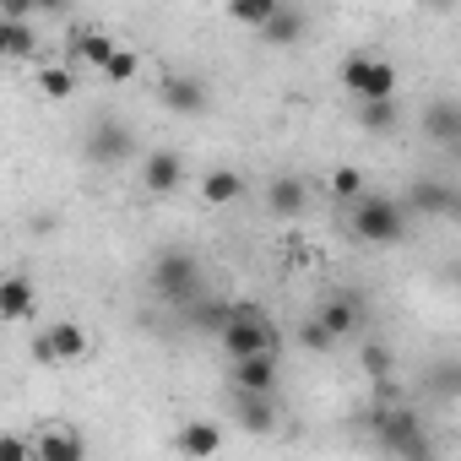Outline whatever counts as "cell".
<instances>
[{"instance_id": "obj_1", "label": "cell", "mask_w": 461, "mask_h": 461, "mask_svg": "<svg viewBox=\"0 0 461 461\" xmlns=\"http://www.w3.org/2000/svg\"><path fill=\"white\" fill-rule=\"evenodd\" d=\"M348 228H353V240H364V245H402V234H407V206L396 195L364 190L353 201V212H348Z\"/></svg>"}, {"instance_id": "obj_2", "label": "cell", "mask_w": 461, "mask_h": 461, "mask_svg": "<svg viewBox=\"0 0 461 461\" xmlns=\"http://www.w3.org/2000/svg\"><path fill=\"white\" fill-rule=\"evenodd\" d=\"M217 342H222L228 358H250V353L277 348V326H272V315H261V310H234V315L222 321Z\"/></svg>"}, {"instance_id": "obj_3", "label": "cell", "mask_w": 461, "mask_h": 461, "mask_svg": "<svg viewBox=\"0 0 461 461\" xmlns=\"http://www.w3.org/2000/svg\"><path fill=\"white\" fill-rule=\"evenodd\" d=\"M152 294L168 299V304H190L201 294V267L190 250H163L158 267H152Z\"/></svg>"}, {"instance_id": "obj_4", "label": "cell", "mask_w": 461, "mask_h": 461, "mask_svg": "<svg viewBox=\"0 0 461 461\" xmlns=\"http://www.w3.org/2000/svg\"><path fill=\"white\" fill-rule=\"evenodd\" d=\"M342 87L364 104V98H396V66L380 60V55H348L342 60Z\"/></svg>"}, {"instance_id": "obj_5", "label": "cell", "mask_w": 461, "mask_h": 461, "mask_svg": "<svg viewBox=\"0 0 461 461\" xmlns=\"http://www.w3.org/2000/svg\"><path fill=\"white\" fill-rule=\"evenodd\" d=\"M33 353H39L44 364H77V358L93 353V331L77 326V321H55L44 337H33Z\"/></svg>"}, {"instance_id": "obj_6", "label": "cell", "mask_w": 461, "mask_h": 461, "mask_svg": "<svg viewBox=\"0 0 461 461\" xmlns=\"http://www.w3.org/2000/svg\"><path fill=\"white\" fill-rule=\"evenodd\" d=\"M131 147H136V136L120 125V120H98L93 131H87V158L93 163H120V158H131Z\"/></svg>"}, {"instance_id": "obj_7", "label": "cell", "mask_w": 461, "mask_h": 461, "mask_svg": "<svg viewBox=\"0 0 461 461\" xmlns=\"http://www.w3.org/2000/svg\"><path fill=\"white\" fill-rule=\"evenodd\" d=\"M179 179H185L179 152L158 147V152H147V158H141V185H147V195H174V190H179Z\"/></svg>"}, {"instance_id": "obj_8", "label": "cell", "mask_w": 461, "mask_h": 461, "mask_svg": "<svg viewBox=\"0 0 461 461\" xmlns=\"http://www.w3.org/2000/svg\"><path fill=\"white\" fill-rule=\"evenodd\" d=\"M163 104L174 109V114H206V87L195 82V77H185V71H168L163 77Z\"/></svg>"}, {"instance_id": "obj_9", "label": "cell", "mask_w": 461, "mask_h": 461, "mask_svg": "<svg viewBox=\"0 0 461 461\" xmlns=\"http://www.w3.org/2000/svg\"><path fill=\"white\" fill-rule=\"evenodd\" d=\"M277 385V348L234 358V391H272Z\"/></svg>"}, {"instance_id": "obj_10", "label": "cell", "mask_w": 461, "mask_h": 461, "mask_svg": "<svg viewBox=\"0 0 461 461\" xmlns=\"http://www.w3.org/2000/svg\"><path fill=\"white\" fill-rule=\"evenodd\" d=\"M82 434L77 429H66V423H50V429H39V439H33V456L39 461H82Z\"/></svg>"}, {"instance_id": "obj_11", "label": "cell", "mask_w": 461, "mask_h": 461, "mask_svg": "<svg viewBox=\"0 0 461 461\" xmlns=\"http://www.w3.org/2000/svg\"><path fill=\"white\" fill-rule=\"evenodd\" d=\"M71 60L87 66V71H104V66L114 60V39H109L104 28H77V33H71Z\"/></svg>"}, {"instance_id": "obj_12", "label": "cell", "mask_w": 461, "mask_h": 461, "mask_svg": "<svg viewBox=\"0 0 461 461\" xmlns=\"http://www.w3.org/2000/svg\"><path fill=\"white\" fill-rule=\"evenodd\" d=\"M33 283L23 277V272H12L6 283H0V321H6V326H23L28 315H33Z\"/></svg>"}, {"instance_id": "obj_13", "label": "cell", "mask_w": 461, "mask_h": 461, "mask_svg": "<svg viewBox=\"0 0 461 461\" xmlns=\"http://www.w3.org/2000/svg\"><path fill=\"white\" fill-rule=\"evenodd\" d=\"M304 201H310V185L299 174H283V179L267 185V212H277V217H299Z\"/></svg>"}, {"instance_id": "obj_14", "label": "cell", "mask_w": 461, "mask_h": 461, "mask_svg": "<svg viewBox=\"0 0 461 461\" xmlns=\"http://www.w3.org/2000/svg\"><path fill=\"white\" fill-rule=\"evenodd\" d=\"M174 450H179V456H217V450H222V429H217V423L190 418V423H179Z\"/></svg>"}, {"instance_id": "obj_15", "label": "cell", "mask_w": 461, "mask_h": 461, "mask_svg": "<svg viewBox=\"0 0 461 461\" xmlns=\"http://www.w3.org/2000/svg\"><path fill=\"white\" fill-rule=\"evenodd\" d=\"M288 6V0H222V12H228V23H240V28H267L277 12Z\"/></svg>"}, {"instance_id": "obj_16", "label": "cell", "mask_w": 461, "mask_h": 461, "mask_svg": "<svg viewBox=\"0 0 461 461\" xmlns=\"http://www.w3.org/2000/svg\"><path fill=\"white\" fill-rule=\"evenodd\" d=\"M245 195V179L234 174V168H212L206 179H201V201L206 206H234Z\"/></svg>"}, {"instance_id": "obj_17", "label": "cell", "mask_w": 461, "mask_h": 461, "mask_svg": "<svg viewBox=\"0 0 461 461\" xmlns=\"http://www.w3.org/2000/svg\"><path fill=\"white\" fill-rule=\"evenodd\" d=\"M304 39V12H294V6H283L267 28H261V44H272V50H288V44H299Z\"/></svg>"}, {"instance_id": "obj_18", "label": "cell", "mask_w": 461, "mask_h": 461, "mask_svg": "<svg viewBox=\"0 0 461 461\" xmlns=\"http://www.w3.org/2000/svg\"><path fill=\"white\" fill-rule=\"evenodd\" d=\"M423 136H434V141H456V136H461V104H429V114H423Z\"/></svg>"}, {"instance_id": "obj_19", "label": "cell", "mask_w": 461, "mask_h": 461, "mask_svg": "<svg viewBox=\"0 0 461 461\" xmlns=\"http://www.w3.org/2000/svg\"><path fill=\"white\" fill-rule=\"evenodd\" d=\"M321 321L337 331V337H348V331H358L364 326V310H358V299H348V294H337L326 310H321Z\"/></svg>"}, {"instance_id": "obj_20", "label": "cell", "mask_w": 461, "mask_h": 461, "mask_svg": "<svg viewBox=\"0 0 461 461\" xmlns=\"http://www.w3.org/2000/svg\"><path fill=\"white\" fill-rule=\"evenodd\" d=\"M272 391H240V423L245 429H272Z\"/></svg>"}, {"instance_id": "obj_21", "label": "cell", "mask_w": 461, "mask_h": 461, "mask_svg": "<svg viewBox=\"0 0 461 461\" xmlns=\"http://www.w3.org/2000/svg\"><path fill=\"white\" fill-rule=\"evenodd\" d=\"M380 434H385V445H391V450H407V456H418V450H423V439L412 434V418H407V412H385Z\"/></svg>"}, {"instance_id": "obj_22", "label": "cell", "mask_w": 461, "mask_h": 461, "mask_svg": "<svg viewBox=\"0 0 461 461\" xmlns=\"http://www.w3.org/2000/svg\"><path fill=\"white\" fill-rule=\"evenodd\" d=\"M33 28H28V17H17V23H6V28H0V55H6V60H28L33 55Z\"/></svg>"}, {"instance_id": "obj_23", "label": "cell", "mask_w": 461, "mask_h": 461, "mask_svg": "<svg viewBox=\"0 0 461 461\" xmlns=\"http://www.w3.org/2000/svg\"><path fill=\"white\" fill-rule=\"evenodd\" d=\"M358 125L364 131H396V98H364V109H358Z\"/></svg>"}, {"instance_id": "obj_24", "label": "cell", "mask_w": 461, "mask_h": 461, "mask_svg": "<svg viewBox=\"0 0 461 461\" xmlns=\"http://www.w3.org/2000/svg\"><path fill=\"white\" fill-rule=\"evenodd\" d=\"M39 93H44L50 104H66V98L77 93V77H71L66 66H44V71H39Z\"/></svg>"}, {"instance_id": "obj_25", "label": "cell", "mask_w": 461, "mask_h": 461, "mask_svg": "<svg viewBox=\"0 0 461 461\" xmlns=\"http://www.w3.org/2000/svg\"><path fill=\"white\" fill-rule=\"evenodd\" d=\"M337 342H342V337H337V331H331V326H326V321H321V315H315V321H304V326H299V348H310V353H331V348H337Z\"/></svg>"}, {"instance_id": "obj_26", "label": "cell", "mask_w": 461, "mask_h": 461, "mask_svg": "<svg viewBox=\"0 0 461 461\" xmlns=\"http://www.w3.org/2000/svg\"><path fill=\"white\" fill-rule=\"evenodd\" d=\"M136 71H141V55H136V50H114V60H109V66H104V71H98V77H104V82H114V87H120V82H131V77H136Z\"/></svg>"}, {"instance_id": "obj_27", "label": "cell", "mask_w": 461, "mask_h": 461, "mask_svg": "<svg viewBox=\"0 0 461 461\" xmlns=\"http://www.w3.org/2000/svg\"><path fill=\"white\" fill-rule=\"evenodd\" d=\"M412 206H423V212H450V206H456V190H450V185H418V190H412Z\"/></svg>"}, {"instance_id": "obj_28", "label": "cell", "mask_w": 461, "mask_h": 461, "mask_svg": "<svg viewBox=\"0 0 461 461\" xmlns=\"http://www.w3.org/2000/svg\"><path fill=\"white\" fill-rule=\"evenodd\" d=\"M326 185H331L337 201H358V195H364V174H358V168H331Z\"/></svg>"}, {"instance_id": "obj_29", "label": "cell", "mask_w": 461, "mask_h": 461, "mask_svg": "<svg viewBox=\"0 0 461 461\" xmlns=\"http://www.w3.org/2000/svg\"><path fill=\"white\" fill-rule=\"evenodd\" d=\"M364 369H369V375H385V369H391V353H385V348H364Z\"/></svg>"}, {"instance_id": "obj_30", "label": "cell", "mask_w": 461, "mask_h": 461, "mask_svg": "<svg viewBox=\"0 0 461 461\" xmlns=\"http://www.w3.org/2000/svg\"><path fill=\"white\" fill-rule=\"evenodd\" d=\"M0 12H6V23H17V17L39 12V0H0Z\"/></svg>"}, {"instance_id": "obj_31", "label": "cell", "mask_w": 461, "mask_h": 461, "mask_svg": "<svg viewBox=\"0 0 461 461\" xmlns=\"http://www.w3.org/2000/svg\"><path fill=\"white\" fill-rule=\"evenodd\" d=\"M39 12H44V17H66V12H71V0H39Z\"/></svg>"}, {"instance_id": "obj_32", "label": "cell", "mask_w": 461, "mask_h": 461, "mask_svg": "<svg viewBox=\"0 0 461 461\" xmlns=\"http://www.w3.org/2000/svg\"><path fill=\"white\" fill-rule=\"evenodd\" d=\"M450 217H456V228H461V190H456V206H450Z\"/></svg>"}]
</instances>
